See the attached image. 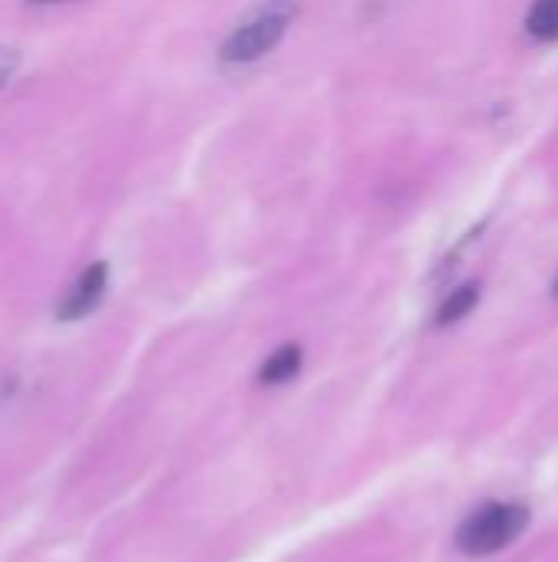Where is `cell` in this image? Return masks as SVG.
I'll return each instance as SVG.
<instances>
[{"mask_svg":"<svg viewBox=\"0 0 558 562\" xmlns=\"http://www.w3.org/2000/svg\"><path fill=\"white\" fill-rule=\"evenodd\" d=\"M299 369H303V349L283 346L260 366V385H286L299 375Z\"/></svg>","mask_w":558,"mask_h":562,"instance_id":"4","label":"cell"},{"mask_svg":"<svg viewBox=\"0 0 558 562\" xmlns=\"http://www.w3.org/2000/svg\"><path fill=\"white\" fill-rule=\"evenodd\" d=\"M556 296H558V280H556Z\"/></svg>","mask_w":558,"mask_h":562,"instance_id":"9","label":"cell"},{"mask_svg":"<svg viewBox=\"0 0 558 562\" xmlns=\"http://www.w3.org/2000/svg\"><path fill=\"white\" fill-rule=\"evenodd\" d=\"M480 303V286L477 283H464L457 286L437 310V326H451V323H460L474 306Z\"/></svg>","mask_w":558,"mask_h":562,"instance_id":"5","label":"cell"},{"mask_svg":"<svg viewBox=\"0 0 558 562\" xmlns=\"http://www.w3.org/2000/svg\"><path fill=\"white\" fill-rule=\"evenodd\" d=\"M105 286H109V267L105 263H89L79 280L66 290V296L59 300V319H82L89 316L102 296H105Z\"/></svg>","mask_w":558,"mask_h":562,"instance_id":"3","label":"cell"},{"mask_svg":"<svg viewBox=\"0 0 558 562\" xmlns=\"http://www.w3.org/2000/svg\"><path fill=\"white\" fill-rule=\"evenodd\" d=\"M30 3H62V0H30Z\"/></svg>","mask_w":558,"mask_h":562,"instance_id":"8","label":"cell"},{"mask_svg":"<svg viewBox=\"0 0 558 562\" xmlns=\"http://www.w3.org/2000/svg\"><path fill=\"white\" fill-rule=\"evenodd\" d=\"M529 527V510L523 504H487L474 510L457 530V550L480 560L506 550Z\"/></svg>","mask_w":558,"mask_h":562,"instance_id":"1","label":"cell"},{"mask_svg":"<svg viewBox=\"0 0 558 562\" xmlns=\"http://www.w3.org/2000/svg\"><path fill=\"white\" fill-rule=\"evenodd\" d=\"M16 66H20V53L10 49V46H0V89L10 82V76L16 72Z\"/></svg>","mask_w":558,"mask_h":562,"instance_id":"7","label":"cell"},{"mask_svg":"<svg viewBox=\"0 0 558 562\" xmlns=\"http://www.w3.org/2000/svg\"><path fill=\"white\" fill-rule=\"evenodd\" d=\"M526 30L543 43L558 40V0H536L526 16Z\"/></svg>","mask_w":558,"mask_h":562,"instance_id":"6","label":"cell"},{"mask_svg":"<svg viewBox=\"0 0 558 562\" xmlns=\"http://www.w3.org/2000/svg\"><path fill=\"white\" fill-rule=\"evenodd\" d=\"M296 7H289L286 0H276L263 10H257L250 20H243L220 46V59L224 63H253L260 56H266L286 33V23L293 20Z\"/></svg>","mask_w":558,"mask_h":562,"instance_id":"2","label":"cell"}]
</instances>
